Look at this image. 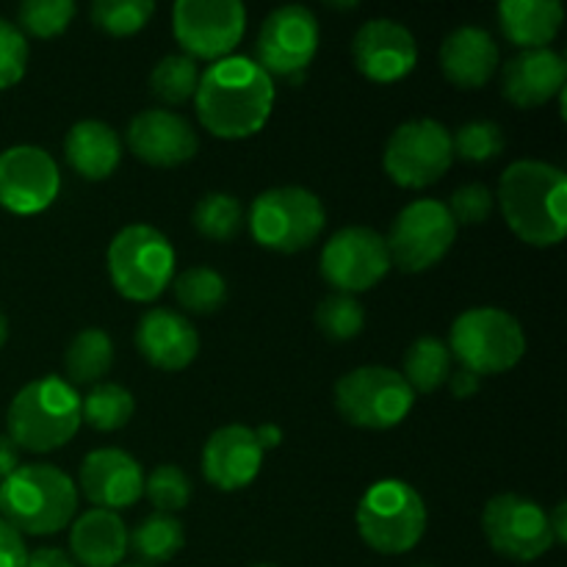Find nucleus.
I'll return each mask as SVG.
<instances>
[{
  "label": "nucleus",
  "mask_w": 567,
  "mask_h": 567,
  "mask_svg": "<svg viewBox=\"0 0 567 567\" xmlns=\"http://www.w3.org/2000/svg\"><path fill=\"white\" fill-rule=\"evenodd\" d=\"M194 103L203 127L216 138H249L269 122L275 78L266 75L258 61L227 55L199 75Z\"/></svg>",
  "instance_id": "nucleus-1"
},
{
  "label": "nucleus",
  "mask_w": 567,
  "mask_h": 567,
  "mask_svg": "<svg viewBox=\"0 0 567 567\" xmlns=\"http://www.w3.org/2000/svg\"><path fill=\"white\" fill-rule=\"evenodd\" d=\"M509 230L532 247H554L567 233V177L546 161H515L498 183Z\"/></svg>",
  "instance_id": "nucleus-2"
},
{
  "label": "nucleus",
  "mask_w": 567,
  "mask_h": 567,
  "mask_svg": "<svg viewBox=\"0 0 567 567\" xmlns=\"http://www.w3.org/2000/svg\"><path fill=\"white\" fill-rule=\"evenodd\" d=\"M75 509V482L50 463L20 465L0 482V518L20 535H55L72 524Z\"/></svg>",
  "instance_id": "nucleus-3"
},
{
  "label": "nucleus",
  "mask_w": 567,
  "mask_h": 567,
  "mask_svg": "<svg viewBox=\"0 0 567 567\" xmlns=\"http://www.w3.org/2000/svg\"><path fill=\"white\" fill-rule=\"evenodd\" d=\"M9 437L25 452H55L81 430V396L61 377H39L28 382L9 404Z\"/></svg>",
  "instance_id": "nucleus-4"
},
{
  "label": "nucleus",
  "mask_w": 567,
  "mask_h": 567,
  "mask_svg": "<svg viewBox=\"0 0 567 567\" xmlns=\"http://www.w3.org/2000/svg\"><path fill=\"white\" fill-rule=\"evenodd\" d=\"M358 532L369 548L388 557L413 551L426 532V504L413 485L382 480L358 504Z\"/></svg>",
  "instance_id": "nucleus-5"
},
{
  "label": "nucleus",
  "mask_w": 567,
  "mask_h": 567,
  "mask_svg": "<svg viewBox=\"0 0 567 567\" xmlns=\"http://www.w3.org/2000/svg\"><path fill=\"white\" fill-rule=\"evenodd\" d=\"M449 352L476 377L504 374L526 354V332L502 308H471L457 316L449 332Z\"/></svg>",
  "instance_id": "nucleus-6"
},
{
  "label": "nucleus",
  "mask_w": 567,
  "mask_h": 567,
  "mask_svg": "<svg viewBox=\"0 0 567 567\" xmlns=\"http://www.w3.org/2000/svg\"><path fill=\"white\" fill-rule=\"evenodd\" d=\"M244 221L260 247L291 255L319 241L327 225V210L308 188L280 186L258 194Z\"/></svg>",
  "instance_id": "nucleus-7"
},
{
  "label": "nucleus",
  "mask_w": 567,
  "mask_h": 567,
  "mask_svg": "<svg viewBox=\"0 0 567 567\" xmlns=\"http://www.w3.org/2000/svg\"><path fill=\"white\" fill-rule=\"evenodd\" d=\"M109 275L125 299L153 302L175 275V249L155 227L127 225L109 244Z\"/></svg>",
  "instance_id": "nucleus-8"
},
{
  "label": "nucleus",
  "mask_w": 567,
  "mask_h": 567,
  "mask_svg": "<svg viewBox=\"0 0 567 567\" xmlns=\"http://www.w3.org/2000/svg\"><path fill=\"white\" fill-rule=\"evenodd\" d=\"M415 404L413 388L385 365H360L338 380L336 408L347 424L360 430H393Z\"/></svg>",
  "instance_id": "nucleus-9"
},
{
  "label": "nucleus",
  "mask_w": 567,
  "mask_h": 567,
  "mask_svg": "<svg viewBox=\"0 0 567 567\" xmlns=\"http://www.w3.org/2000/svg\"><path fill=\"white\" fill-rule=\"evenodd\" d=\"M454 238H457V225H454L446 203L426 197L399 210L385 244L396 269L419 275L446 258Z\"/></svg>",
  "instance_id": "nucleus-10"
},
{
  "label": "nucleus",
  "mask_w": 567,
  "mask_h": 567,
  "mask_svg": "<svg viewBox=\"0 0 567 567\" xmlns=\"http://www.w3.org/2000/svg\"><path fill=\"white\" fill-rule=\"evenodd\" d=\"M452 161V133L435 120H410L399 125L382 153L388 177L402 188L432 186L446 175Z\"/></svg>",
  "instance_id": "nucleus-11"
},
{
  "label": "nucleus",
  "mask_w": 567,
  "mask_h": 567,
  "mask_svg": "<svg viewBox=\"0 0 567 567\" xmlns=\"http://www.w3.org/2000/svg\"><path fill=\"white\" fill-rule=\"evenodd\" d=\"M482 529L493 551L513 563H535L554 548L546 509L515 493H502L487 502Z\"/></svg>",
  "instance_id": "nucleus-12"
},
{
  "label": "nucleus",
  "mask_w": 567,
  "mask_h": 567,
  "mask_svg": "<svg viewBox=\"0 0 567 567\" xmlns=\"http://www.w3.org/2000/svg\"><path fill=\"white\" fill-rule=\"evenodd\" d=\"M175 39L188 59L221 61L247 31V9L238 0H181L172 11Z\"/></svg>",
  "instance_id": "nucleus-13"
},
{
  "label": "nucleus",
  "mask_w": 567,
  "mask_h": 567,
  "mask_svg": "<svg viewBox=\"0 0 567 567\" xmlns=\"http://www.w3.org/2000/svg\"><path fill=\"white\" fill-rule=\"evenodd\" d=\"M391 271L385 238L371 227H343L321 252V277L336 288V293H363L385 280Z\"/></svg>",
  "instance_id": "nucleus-14"
},
{
  "label": "nucleus",
  "mask_w": 567,
  "mask_h": 567,
  "mask_svg": "<svg viewBox=\"0 0 567 567\" xmlns=\"http://www.w3.org/2000/svg\"><path fill=\"white\" fill-rule=\"evenodd\" d=\"M319 37V20L308 6H280L260 25L258 66L269 78H297L313 61Z\"/></svg>",
  "instance_id": "nucleus-15"
},
{
  "label": "nucleus",
  "mask_w": 567,
  "mask_h": 567,
  "mask_svg": "<svg viewBox=\"0 0 567 567\" xmlns=\"http://www.w3.org/2000/svg\"><path fill=\"white\" fill-rule=\"evenodd\" d=\"M59 192V164L48 150L17 144L0 153V205L9 214H42L55 203Z\"/></svg>",
  "instance_id": "nucleus-16"
},
{
  "label": "nucleus",
  "mask_w": 567,
  "mask_h": 567,
  "mask_svg": "<svg viewBox=\"0 0 567 567\" xmlns=\"http://www.w3.org/2000/svg\"><path fill=\"white\" fill-rule=\"evenodd\" d=\"M352 59L360 75L374 83L408 78L419 64V42L413 31L396 20H369L352 39Z\"/></svg>",
  "instance_id": "nucleus-17"
},
{
  "label": "nucleus",
  "mask_w": 567,
  "mask_h": 567,
  "mask_svg": "<svg viewBox=\"0 0 567 567\" xmlns=\"http://www.w3.org/2000/svg\"><path fill=\"white\" fill-rule=\"evenodd\" d=\"M127 147L138 161L150 166H181L199 150L197 131L192 122L166 109H147L127 125Z\"/></svg>",
  "instance_id": "nucleus-18"
},
{
  "label": "nucleus",
  "mask_w": 567,
  "mask_h": 567,
  "mask_svg": "<svg viewBox=\"0 0 567 567\" xmlns=\"http://www.w3.org/2000/svg\"><path fill=\"white\" fill-rule=\"evenodd\" d=\"M81 491L94 509L116 513L144 496V471L122 449H94L81 463Z\"/></svg>",
  "instance_id": "nucleus-19"
},
{
  "label": "nucleus",
  "mask_w": 567,
  "mask_h": 567,
  "mask_svg": "<svg viewBox=\"0 0 567 567\" xmlns=\"http://www.w3.org/2000/svg\"><path fill=\"white\" fill-rule=\"evenodd\" d=\"M264 465V449L258 446L255 430L230 424L216 430L203 449V474L219 491L233 493L252 485Z\"/></svg>",
  "instance_id": "nucleus-20"
},
{
  "label": "nucleus",
  "mask_w": 567,
  "mask_h": 567,
  "mask_svg": "<svg viewBox=\"0 0 567 567\" xmlns=\"http://www.w3.org/2000/svg\"><path fill=\"white\" fill-rule=\"evenodd\" d=\"M136 349L161 371H183L197 360L199 336L192 321L169 308H155L138 319Z\"/></svg>",
  "instance_id": "nucleus-21"
},
{
  "label": "nucleus",
  "mask_w": 567,
  "mask_h": 567,
  "mask_svg": "<svg viewBox=\"0 0 567 567\" xmlns=\"http://www.w3.org/2000/svg\"><path fill=\"white\" fill-rule=\"evenodd\" d=\"M567 64L551 48L520 50L502 70V92L518 109H540L565 89Z\"/></svg>",
  "instance_id": "nucleus-22"
},
{
  "label": "nucleus",
  "mask_w": 567,
  "mask_h": 567,
  "mask_svg": "<svg viewBox=\"0 0 567 567\" xmlns=\"http://www.w3.org/2000/svg\"><path fill=\"white\" fill-rule=\"evenodd\" d=\"M441 66L449 83L460 89H480L496 75L498 44L485 28L463 25L446 37L441 48Z\"/></svg>",
  "instance_id": "nucleus-23"
},
{
  "label": "nucleus",
  "mask_w": 567,
  "mask_h": 567,
  "mask_svg": "<svg viewBox=\"0 0 567 567\" xmlns=\"http://www.w3.org/2000/svg\"><path fill=\"white\" fill-rule=\"evenodd\" d=\"M127 532L120 513L89 509L72 520L70 551L72 563L81 567H116L127 554Z\"/></svg>",
  "instance_id": "nucleus-24"
},
{
  "label": "nucleus",
  "mask_w": 567,
  "mask_h": 567,
  "mask_svg": "<svg viewBox=\"0 0 567 567\" xmlns=\"http://www.w3.org/2000/svg\"><path fill=\"white\" fill-rule=\"evenodd\" d=\"M64 155L81 177L105 181L122 161V138L114 127L100 120L75 122L64 138Z\"/></svg>",
  "instance_id": "nucleus-25"
},
{
  "label": "nucleus",
  "mask_w": 567,
  "mask_h": 567,
  "mask_svg": "<svg viewBox=\"0 0 567 567\" xmlns=\"http://www.w3.org/2000/svg\"><path fill=\"white\" fill-rule=\"evenodd\" d=\"M496 14L504 37L520 50L548 48L565 20V9L557 0H504Z\"/></svg>",
  "instance_id": "nucleus-26"
},
{
  "label": "nucleus",
  "mask_w": 567,
  "mask_h": 567,
  "mask_svg": "<svg viewBox=\"0 0 567 567\" xmlns=\"http://www.w3.org/2000/svg\"><path fill=\"white\" fill-rule=\"evenodd\" d=\"M127 546L136 551L142 565L153 567L169 563V559H175L183 551V546H186V532H183V524L175 515L153 513L131 532Z\"/></svg>",
  "instance_id": "nucleus-27"
},
{
  "label": "nucleus",
  "mask_w": 567,
  "mask_h": 567,
  "mask_svg": "<svg viewBox=\"0 0 567 567\" xmlns=\"http://www.w3.org/2000/svg\"><path fill=\"white\" fill-rule=\"evenodd\" d=\"M66 374L75 385H94L103 380L114 363V341L100 327L81 330L66 347Z\"/></svg>",
  "instance_id": "nucleus-28"
},
{
  "label": "nucleus",
  "mask_w": 567,
  "mask_h": 567,
  "mask_svg": "<svg viewBox=\"0 0 567 567\" xmlns=\"http://www.w3.org/2000/svg\"><path fill=\"white\" fill-rule=\"evenodd\" d=\"M452 352L437 338L424 336L413 341L404 352V382L413 388V393H432L449 380L452 374Z\"/></svg>",
  "instance_id": "nucleus-29"
},
{
  "label": "nucleus",
  "mask_w": 567,
  "mask_h": 567,
  "mask_svg": "<svg viewBox=\"0 0 567 567\" xmlns=\"http://www.w3.org/2000/svg\"><path fill=\"white\" fill-rule=\"evenodd\" d=\"M133 393L116 382H100L81 399V421L97 432H116L133 419Z\"/></svg>",
  "instance_id": "nucleus-30"
},
{
  "label": "nucleus",
  "mask_w": 567,
  "mask_h": 567,
  "mask_svg": "<svg viewBox=\"0 0 567 567\" xmlns=\"http://www.w3.org/2000/svg\"><path fill=\"white\" fill-rule=\"evenodd\" d=\"M175 297L188 313L208 316L227 302V282L210 266H192L175 280Z\"/></svg>",
  "instance_id": "nucleus-31"
},
{
  "label": "nucleus",
  "mask_w": 567,
  "mask_h": 567,
  "mask_svg": "<svg viewBox=\"0 0 567 567\" xmlns=\"http://www.w3.org/2000/svg\"><path fill=\"white\" fill-rule=\"evenodd\" d=\"M194 227L210 241H233L244 227V208L233 194L210 192L194 205Z\"/></svg>",
  "instance_id": "nucleus-32"
},
{
  "label": "nucleus",
  "mask_w": 567,
  "mask_h": 567,
  "mask_svg": "<svg viewBox=\"0 0 567 567\" xmlns=\"http://www.w3.org/2000/svg\"><path fill=\"white\" fill-rule=\"evenodd\" d=\"M199 70L188 55H164L150 72V89L166 105H183L197 94Z\"/></svg>",
  "instance_id": "nucleus-33"
},
{
  "label": "nucleus",
  "mask_w": 567,
  "mask_h": 567,
  "mask_svg": "<svg viewBox=\"0 0 567 567\" xmlns=\"http://www.w3.org/2000/svg\"><path fill=\"white\" fill-rule=\"evenodd\" d=\"M316 324L330 341H352L363 332L365 310L349 293H330L316 308Z\"/></svg>",
  "instance_id": "nucleus-34"
},
{
  "label": "nucleus",
  "mask_w": 567,
  "mask_h": 567,
  "mask_svg": "<svg viewBox=\"0 0 567 567\" xmlns=\"http://www.w3.org/2000/svg\"><path fill=\"white\" fill-rule=\"evenodd\" d=\"M155 14L153 0H94L92 22L111 37H131L142 31Z\"/></svg>",
  "instance_id": "nucleus-35"
},
{
  "label": "nucleus",
  "mask_w": 567,
  "mask_h": 567,
  "mask_svg": "<svg viewBox=\"0 0 567 567\" xmlns=\"http://www.w3.org/2000/svg\"><path fill=\"white\" fill-rule=\"evenodd\" d=\"M144 493H147V498L153 502L155 513L175 515L177 509H183L192 502L194 487L181 465L164 463L155 465V468L150 471V476L144 480Z\"/></svg>",
  "instance_id": "nucleus-36"
},
{
  "label": "nucleus",
  "mask_w": 567,
  "mask_h": 567,
  "mask_svg": "<svg viewBox=\"0 0 567 567\" xmlns=\"http://www.w3.org/2000/svg\"><path fill=\"white\" fill-rule=\"evenodd\" d=\"M452 150L468 164H487L504 150V131L491 120L465 122L452 133Z\"/></svg>",
  "instance_id": "nucleus-37"
},
{
  "label": "nucleus",
  "mask_w": 567,
  "mask_h": 567,
  "mask_svg": "<svg viewBox=\"0 0 567 567\" xmlns=\"http://www.w3.org/2000/svg\"><path fill=\"white\" fill-rule=\"evenodd\" d=\"M72 17H75L72 0H25L17 11L22 31L37 39H53L64 33Z\"/></svg>",
  "instance_id": "nucleus-38"
},
{
  "label": "nucleus",
  "mask_w": 567,
  "mask_h": 567,
  "mask_svg": "<svg viewBox=\"0 0 567 567\" xmlns=\"http://www.w3.org/2000/svg\"><path fill=\"white\" fill-rule=\"evenodd\" d=\"M28 66L25 33L14 22L0 17V92L22 81Z\"/></svg>",
  "instance_id": "nucleus-39"
},
{
  "label": "nucleus",
  "mask_w": 567,
  "mask_h": 567,
  "mask_svg": "<svg viewBox=\"0 0 567 567\" xmlns=\"http://www.w3.org/2000/svg\"><path fill=\"white\" fill-rule=\"evenodd\" d=\"M493 194L487 192L480 183H468V186H460L457 192L449 199V214H452L454 225H482V221L491 219L493 214Z\"/></svg>",
  "instance_id": "nucleus-40"
},
{
  "label": "nucleus",
  "mask_w": 567,
  "mask_h": 567,
  "mask_svg": "<svg viewBox=\"0 0 567 567\" xmlns=\"http://www.w3.org/2000/svg\"><path fill=\"white\" fill-rule=\"evenodd\" d=\"M28 548L20 532L0 518V567H25Z\"/></svg>",
  "instance_id": "nucleus-41"
},
{
  "label": "nucleus",
  "mask_w": 567,
  "mask_h": 567,
  "mask_svg": "<svg viewBox=\"0 0 567 567\" xmlns=\"http://www.w3.org/2000/svg\"><path fill=\"white\" fill-rule=\"evenodd\" d=\"M25 567H78L72 563V557L61 548H37V551H28Z\"/></svg>",
  "instance_id": "nucleus-42"
},
{
  "label": "nucleus",
  "mask_w": 567,
  "mask_h": 567,
  "mask_svg": "<svg viewBox=\"0 0 567 567\" xmlns=\"http://www.w3.org/2000/svg\"><path fill=\"white\" fill-rule=\"evenodd\" d=\"M446 382H449V388H452V393H454V396H457V399L474 396V393L482 388V377L471 374V371H465V369L452 371Z\"/></svg>",
  "instance_id": "nucleus-43"
},
{
  "label": "nucleus",
  "mask_w": 567,
  "mask_h": 567,
  "mask_svg": "<svg viewBox=\"0 0 567 567\" xmlns=\"http://www.w3.org/2000/svg\"><path fill=\"white\" fill-rule=\"evenodd\" d=\"M17 468H20V449L9 435H0V482L9 480Z\"/></svg>",
  "instance_id": "nucleus-44"
},
{
  "label": "nucleus",
  "mask_w": 567,
  "mask_h": 567,
  "mask_svg": "<svg viewBox=\"0 0 567 567\" xmlns=\"http://www.w3.org/2000/svg\"><path fill=\"white\" fill-rule=\"evenodd\" d=\"M548 526H551L554 546H565L567 543V504L559 502L557 507L548 513Z\"/></svg>",
  "instance_id": "nucleus-45"
},
{
  "label": "nucleus",
  "mask_w": 567,
  "mask_h": 567,
  "mask_svg": "<svg viewBox=\"0 0 567 567\" xmlns=\"http://www.w3.org/2000/svg\"><path fill=\"white\" fill-rule=\"evenodd\" d=\"M255 437H258V446L269 452V449H277L282 443V430L277 424H260L255 430Z\"/></svg>",
  "instance_id": "nucleus-46"
},
{
  "label": "nucleus",
  "mask_w": 567,
  "mask_h": 567,
  "mask_svg": "<svg viewBox=\"0 0 567 567\" xmlns=\"http://www.w3.org/2000/svg\"><path fill=\"white\" fill-rule=\"evenodd\" d=\"M6 338H9V321H6L3 310H0V349H3Z\"/></svg>",
  "instance_id": "nucleus-47"
},
{
  "label": "nucleus",
  "mask_w": 567,
  "mask_h": 567,
  "mask_svg": "<svg viewBox=\"0 0 567 567\" xmlns=\"http://www.w3.org/2000/svg\"><path fill=\"white\" fill-rule=\"evenodd\" d=\"M252 567H277V565H252Z\"/></svg>",
  "instance_id": "nucleus-48"
},
{
  "label": "nucleus",
  "mask_w": 567,
  "mask_h": 567,
  "mask_svg": "<svg viewBox=\"0 0 567 567\" xmlns=\"http://www.w3.org/2000/svg\"><path fill=\"white\" fill-rule=\"evenodd\" d=\"M125 567H147V565H125Z\"/></svg>",
  "instance_id": "nucleus-49"
},
{
  "label": "nucleus",
  "mask_w": 567,
  "mask_h": 567,
  "mask_svg": "<svg viewBox=\"0 0 567 567\" xmlns=\"http://www.w3.org/2000/svg\"><path fill=\"white\" fill-rule=\"evenodd\" d=\"M415 567H430V565H415Z\"/></svg>",
  "instance_id": "nucleus-50"
}]
</instances>
